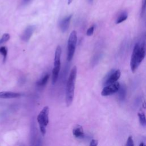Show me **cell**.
Returning a JSON list of instances; mask_svg holds the SVG:
<instances>
[{
	"instance_id": "obj_1",
	"label": "cell",
	"mask_w": 146,
	"mask_h": 146,
	"mask_svg": "<svg viewBox=\"0 0 146 146\" xmlns=\"http://www.w3.org/2000/svg\"><path fill=\"white\" fill-rule=\"evenodd\" d=\"M77 74V67L74 66L70 72L66 88V103L67 106H70L73 100L74 96L75 83Z\"/></svg>"
},
{
	"instance_id": "obj_2",
	"label": "cell",
	"mask_w": 146,
	"mask_h": 146,
	"mask_svg": "<svg viewBox=\"0 0 146 146\" xmlns=\"http://www.w3.org/2000/svg\"><path fill=\"white\" fill-rule=\"evenodd\" d=\"M49 108L45 106L41 110L37 116V121L39 124L40 131L42 136H44L46 132V127L48 123Z\"/></svg>"
},
{
	"instance_id": "obj_3",
	"label": "cell",
	"mask_w": 146,
	"mask_h": 146,
	"mask_svg": "<svg viewBox=\"0 0 146 146\" xmlns=\"http://www.w3.org/2000/svg\"><path fill=\"white\" fill-rule=\"evenodd\" d=\"M62 53V49L60 46H58L56 48L54 62V68L52 71V83L55 84L57 81L60 68V56Z\"/></svg>"
},
{
	"instance_id": "obj_4",
	"label": "cell",
	"mask_w": 146,
	"mask_h": 146,
	"mask_svg": "<svg viewBox=\"0 0 146 146\" xmlns=\"http://www.w3.org/2000/svg\"><path fill=\"white\" fill-rule=\"evenodd\" d=\"M77 42V34L73 30L70 34L67 43V60L71 61L74 56Z\"/></svg>"
},
{
	"instance_id": "obj_5",
	"label": "cell",
	"mask_w": 146,
	"mask_h": 146,
	"mask_svg": "<svg viewBox=\"0 0 146 146\" xmlns=\"http://www.w3.org/2000/svg\"><path fill=\"white\" fill-rule=\"evenodd\" d=\"M140 48V45L139 43H136L133 48V50L132 54L131 62H130V66L131 68V71L132 72H135L136 70L137 69L139 64L137 63V55L139 50Z\"/></svg>"
},
{
	"instance_id": "obj_6",
	"label": "cell",
	"mask_w": 146,
	"mask_h": 146,
	"mask_svg": "<svg viewBox=\"0 0 146 146\" xmlns=\"http://www.w3.org/2000/svg\"><path fill=\"white\" fill-rule=\"evenodd\" d=\"M120 84L119 82H115L112 84L107 85L103 88L101 94L102 96H107L114 94L118 91L120 88Z\"/></svg>"
},
{
	"instance_id": "obj_7",
	"label": "cell",
	"mask_w": 146,
	"mask_h": 146,
	"mask_svg": "<svg viewBox=\"0 0 146 146\" xmlns=\"http://www.w3.org/2000/svg\"><path fill=\"white\" fill-rule=\"evenodd\" d=\"M35 29V27L34 26L30 25L27 26L24 31L23 32L21 36V39L24 42H28L30 39L31 36H32L34 31Z\"/></svg>"
},
{
	"instance_id": "obj_8",
	"label": "cell",
	"mask_w": 146,
	"mask_h": 146,
	"mask_svg": "<svg viewBox=\"0 0 146 146\" xmlns=\"http://www.w3.org/2000/svg\"><path fill=\"white\" fill-rule=\"evenodd\" d=\"M121 75V72L119 70H116L113 71L109 76V78L104 82V84L107 86L113 83L117 82V80L119 79Z\"/></svg>"
},
{
	"instance_id": "obj_9",
	"label": "cell",
	"mask_w": 146,
	"mask_h": 146,
	"mask_svg": "<svg viewBox=\"0 0 146 146\" xmlns=\"http://www.w3.org/2000/svg\"><path fill=\"white\" fill-rule=\"evenodd\" d=\"M72 14L69 15L68 16L64 17L60 21V24H59V26H60V29L61 31L63 33L66 32L68 30V29L69 27V26H70V21H71V18H72Z\"/></svg>"
},
{
	"instance_id": "obj_10",
	"label": "cell",
	"mask_w": 146,
	"mask_h": 146,
	"mask_svg": "<svg viewBox=\"0 0 146 146\" xmlns=\"http://www.w3.org/2000/svg\"><path fill=\"white\" fill-rule=\"evenodd\" d=\"M146 54V46L145 42H143L140 46V48L137 55V63L139 64L144 59Z\"/></svg>"
},
{
	"instance_id": "obj_11",
	"label": "cell",
	"mask_w": 146,
	"mask_h": 146,
	"mask_svg": "<svg viewBox=\"0 0 146 146\" xmlns=\"http://www.w3.org/2000/svg\"><path fill=\"white\" fill-rule=\"evenodd\" d=\"M21 95V94L18 92H9V91L0 92V98H3V99L16 98L19 97Z\"/></svg>"
},
{
	"instance_id": "obj_12",
	"label": "cell",
	"mask_w": 146,
	"mask_h": 146,
	"mask_svg": "<svg viewBox=\"0 0 146 146\" xmlns=\"http://www.w3.org/2000/svg\"><path fill=\"white\" fill-rule=\"evenodd\" d=\"M73 135L77 138H82L84 137V131L83 127L80 125H76L72 129Z\"/></svg>"
},
{
	"instance_id": "obj_13",
	"label": "cell",
	"mask_w": 146,
	"mask_h": 146,
	"mask_svg": "<svg viewBox=\"0 0 146 146\" xmlns=\"http://www.w3.org/2000/svg\"><path fill=\"white\" fill-rule=\"evenodd\" d=\"M126 93H127L126 86L124 84H122L120 86V88L118 90L119 99L121 100H123L125 98Z\"/></svg>"
},
{
	"instance_id": "obj_14",
	"label": "cell",
	"mask_w": 146,
	"mask_h": 146,
	"mask_svg": "<svg viewBox=\"0 0 146 146\" xmlns=\"http://www.w3.org/2000/svg\"><path fill=\"white\" fill-rule=\"evenodd\" d=\"M127 18H128L127 13L126 11H123L118 16V17L116 21V24L120 23L123 22V21H124L125 20H126L127 19Z\"/></svg>"
},
{
	"instance_id": "obj_15",
	"label": "cell",
	"mask_w": 146,
	"mask_h": 146,
	"mask_svg": "<svg viewBox=\"0 0 146 146\" xmlns=\"http://www.w3.org/2000/svg\"><path fill=\"white\" fill-rule=\"evenodd\" d=\"M49 78V75L48 74H46L45 75H44L43 77H42L37 82H36V84L38 86H44L47 82L48 79Z\"/></svg>"
},
{
	"instance_id": "obj_16",
	"label": "cell",
	"mask_w": 146,
	"mask_h": 146,
	"mask_svg": "<svg viewBox=\"0 0 146 146\" xmlns=\"http://www.w3.org/2000/svg\"><path fill=\"white\" fill-rule=\"evenodd\" d=\"M138 116L139 118V121L140 124L143 126H146V117L145 116V114L143 112H140L138 113Z\"/></svg>"
},
{
	"instance_id": "obj_17",
	"label": "cell",
	"mask_w": 146,
	"mask_h": 146,
	"mask_svg": "<svg viewBox=\"0 0 146 146\" xmlns=\"http://www.w3.org/2000/svg\"><path fill=\"white\" fill-rule=\"evenodd\" d=\"M0 53L3 55V62H5L7 57V49L6 48V47L5 46L0 47Z\"/></svg>"
},
{
	"instance_id": "obj_18",
	"label": "cell",
	"mask_w": 146,
	"mask_h": 146,
	"mask_svg": "<svg viewBox=\"0 0 146 146\" xmlns=\"http://www.w3.org/2000/svg\"><path fill=\"white\" fill-rule=\"evenodd\" d=\"M10 35L8 33H5L1 37V38L0 39V44L4 43L5 42H6L7 41H8L10 39Z\"/></svg>"
},
{
	"instance_id": "obj_19",
	"label": "cell",
	"mask_w": 146,
	"mask_h": 146,
	"mask_svg": "<svg viewBox=\"0 0 146 146\" xmlns=\"http://www.w3.org/2000/svg\"><path fill=\"white\" fill-rule=\"evenodd\" d=\"M146 10V0H143L141 9V16L143 17L144 15L145 11Z\"/></svg>"
},
{
	"instance_id": "obj_20",
	"label": "cell",
	"mask_w": 146,
	"mask_h": 146,
	"mask_svg": "<svg viewBox=\"0 0 146 146\" xmlns=\"http://www.w3.org/2000/svg\"><path fill=\"white\" fill-rule=\"evenodd\" d=\"M126 145L127 146H133L134 145V143L133 141V139H132V137L131 136H129L127 139V141L126 143Z\"/></svg>"
},
{
	"instance_id": "obj_21",
	"label": "cell",
	"mask_w": 146,
	"mask_h": 146,
	"mask_svg": "<svg viewBox=\"0 0 146 146\" xmlns=\"http://www.w3.org/2000/svg\"><path fill=\"white\" fill-rule=\"evenodd\" d=\"M94 26H92L90 27L89 29H88V30H87V32H86L87 35L91 36L94 33Z\"/></svg>"
},
{
	"instance_id": "obj_22",
	"label": "cell",
	"mask_w": 146,
	"mask_h": 146,
	"mask_svg": "<svg viewBox=\"0 0 146 146\" xmlns=\"http://www.w3.org/2000/svg\"><path fill=\"white\" fill-rule=\"evenodd\" d=\"M98 144V141L97 140H94V139H92L90 143V146H96Z\"/></svg>"
},
{
	"instance_id": "obj_23",
	"label": "cell",
	"mask_w": 146,
	"mask_h": 146,
	"mask_svg": "<svg viewBox=\"0 0 146 146\" xmlns=\"http://www.w3.org/2000/svg\"><path fill=\"white\" fill-rule=\"evenodd\" d=\"M73 1V0H68L67 2H68V5H70V3H71V2Z\"/></svg>"
},
{
	"instance_id": "obj_24",
	"label": "cell",
	"mask_w": 146,
	"mask_h": 146,
	"mask_svg": "<svg viewBox=\"0 0 146 146\" xmlns=\"http://www.w3.org/2000/svg\"><path fill=\"white\" fill-rule=\"evenodd\" d=\"M140 146H145V144H144L143 143H141L140 144H139Z\"/></svg>"
},
{
	"instance_id": "obj_25",
	"label": "cell",
	"mask_w": 146,
	"mask_h": 146,
	"mask_svg": "<svg viewBox=\"0 0 146 146\" xmlns=\"http://www.w3.org/2000/svg\"><path fill=\"white\" fill-rule=\"evenodd\" d=\"M93 1H94V0H88V3H92V2H93Z\"/></svg>"
},
{
	"instance_id": "obj_26",
	"label": "cell",
	"mask_w": 146,
	"mask_h": 146,
	"mask_svg": "<svg viewBox=\"0 0 146 146\" xmlns=\"http://www.w3.org/2000/svg\"><path fill=\"white\" fill-rule=\"evenodd\" d=\"M24 1V2H27V1H28L29 0H23Z\"/></svg>"
}]
</instances>
